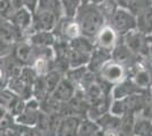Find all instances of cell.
Wrapping results in <instances>:
<instances>
[{
    "instance_id": "1",
    "label": "cell",
    "mask_w": 152,
    "mask_h": 136,
    "mask_svg": "<svg viewBox=\"0 0 152 136\" xmlns=\"http://www.w3.org/2000/svg\"><path fill=\"white\" fill-rule=\"evenodd\" d=\"M74 18L80 25L83 36L92 40H94L98 32L107 24L98 6L91 2L82 4Z\"/></svg>"
},
{
    "instance_id": "2",
    "label": "cell",
    "mask_w": 152,
    "mask_h": 136,
    "mask_svg": "<svg viewBox=\"0 0 152 136\" xmlns=\"http://www.w3.org/2000/svg\"><path fill=\"white\" fill-rule=\"evenodd\" d=\"M121 40L127 48L139 57H148L151 53L150 50L152 48V36H148L137 30L127 33Z\"/></svg>"
},
{
    "instance_id": "3",
    "label": "cell",
    "mask_w": 152,
    "mask_h": 136,
    "mask_svg": "<svg viewBox=\"0 0 152 136\" xmlns=\"http://www.w3.org/2000/svg\"><path fill=\"white\" fill-rule=\"evenodd\" d=\"M108 25H110L121 38L126 35L127 33L136 30V17L127 8H118L116 13L108 20Z\"/></svg>"
},
{
    "instance_id": "4",
    "label": "cell",
    "mask_w": 152,
    "mask_h": 136,
    "mask_svg": "<svg viewBox=\"0 0 152 136\" xmlns=\"http://www.w3.org/2000/svg\"><path fill=\"white\" fill-rule=\"evenodd\" d=\"M96 77L114 86L128 77V74L125 66L110 59L102 66V68L96 74Z\"/></svg>"
},
{
    "instance_id": "5",
    "label": "cell",
    "mask_w": 152,
    "mask_h": 136,
    "mask_svg": "<svg viewBox=\"0 0 152 136\" xmlns=\"http://www.w3.org/2000/svg\"><path fill=\"white\" fill-rule=\"evenodd\" d=\"M52 32L55 34L56 39L64 40L67 42H70L82 35L80 25L75 20V18H66V17L59 20Z\"/></svg>"
},
{
    "instance_id": "6",
    "label": "cell",
    "mask_w": 152,
    "mask_h": 136,
    "mask_svg": "<svg viewBox=\"0 0 152 136\" xmlns=\"http://www.w3.org/2000/svg\"><path fill=\"white\" fill-rule=\"evenodd\" d=\"M121 39V38L115 32L114 28L110 25L106 24L98 32L93 41H94V45L96 48H100V49L111 52L115 49V47L118 44Z\"/></svg>"
},
{
    "instance_id": "7",
    "label": "cell",
    "mask_w": 152,
    "mask_h": 136,
    "mask_svg": "<svg viewBox=\"0 0 152 136\" xmlns=\"http://www.w3.org/2000/svg\"><path fill=\"white\" fill-rule=\"evenodd\" d=\"M60 18H58L55 14L49 13L47 10L37 9L33 13V24H32V33L38 31H49L52 32L55 26L57 25Z\"/></svg>"
},
{
    "instance_id": "8",
    "label": "cell",
    "mask_w": 152,
    "mask_h": 136,
    "mask_svg": "<svg viewBox=\"0 0 152 136\" xmlns=\"http://www.w3.org/2000/svg\"><path fill=\"white\" fill-rule=\"evenodd\" d=\"M14 25L17 27L23 36L27 40L28 35L32 33V24H33V14L27 10L26 8L22 7L18 10H15L14 14L8 18Z\"/></svg>"
},
{
    "instance_id": "9",
    "label": "cell",
    "mask_w": 152,
    "mask_h": 136,
    "mask_svg": "<svg viewBox=\"0 0 152 136\" xmlns=\"http://www.w3.org/2000/svg\"><path fill=\"white\" fill-rule=\"evenodd\" d=\"M146 91L140 89L131 78L127 77L124 81H121V83H118V84L113 86V89H111V97H113V100H121V99H125V97H129V95L143 93V92H146Z\"/></svg>"
},
{
    "instance_id": "10",
    "label": "cell",
    "mask_w": 152,
    "mask_h": 136,
    "mask_svg": "<svg viewBox=\"0 0 152 136\" xmlns=\"http://www.w3.org/2000/svg\"><path fill=\"white\" fill-rule=\"evenodd\" d=\"M0 39L5 40L6 42L12 44L26 40L23 34L17 30V27L10 22V20L4 17H0Z\"/></svg>"
},
{
    "instance_id": "11",
    "label": "cell",
    "mask_w": 152,
    "mask_h": 136,
    "mask_svg": "<svg viewBox=\"0 0 152 136\" xmlns=\"http://www.w3.org/2000/svg\"><path fill=\"white\" fill-rule=\"evenodd\" d=\"M82 119V117L77 115L63 117L56 132V136H77Z\"/></svg>"
},
{
    "instance_id": "12",
    "label": "cell",
    "mask_w": 152,
    "mask_h": 136,
    "mask_svg": "<svg viewBox=\"0 0 152 136\" xmlns=\"http://www.w3.org/2000/svg\"><path fill=\"white\" fill-rule=\"evenodd\" d=\"M12 55L22 66L31 65L33 61V47L27 40L19 41L14 44Z\"/></svg>"
},
{
    "instance_id": "13",
    "label": "cell",
    "mask_w": 152,
    "mask_h": 136,
    "mask_svg": "<svg viewBox=\"0 0 152 136\" xmlns=\"http://www.w3.org/2000/svg\"><path fill=\"white\" fill-rule=\"evenodd\" d=\"M110 59H111V52L95 47L94 50L92 51L91 56H90V60L86 65V68L89 71L96 75L102 68V66Z\"/></svg>"
},
{
    "instance_id": "14",
    "label": "cell",
    "mask_w": 152,
    "mask_h": 136,
    "mask_svg": "<svg viewBox=\"0 0 152 136\" xmlns=\"http://www.w3.org/2000/svg\"><path fill=\"white\" fill-rule=\"evenodd\" d=\"M76 93V87L75 85L70 82L68 78H66L65 76L63 79L59 82V84L57 85V87L55 89V91L51 93V95L57 99L60 102H68L72 97L75 95Z\"/></svg>"
},
{
    "instance_id": "15",
    "label": "cell",
    "mask_w": 152,
    "mask_h": 136,
    "mask_svg": "<svg viewBox=\"0 0 152 136\" xmlns=\"http://www.w3.org/2000/svg\"><path fill=\"white\" fill-rule=\"evenodd\" d=\"M27 41L34 48H45V47H53L56 42V36L53 32L49 31H38L33 32L28 35Z\"/></svg>"
},
{
    "instance_id": "16",
    "label": "cell",
    "mask_w": 152,
    "mask_h": 136,
    "mask_svg": "<svg viewBox=\"0 0 152 136\" xmlns=\"http://www.w3.org/2000/svg\"><path fill=\"white\" fill-rule=\"evenodd\" d=\"M6 87L23 100H27L28 97H32V86L25 84L18 76L9 78Z\"/></svg>"
},
{
    "instance_id": "17",
    "label": "cell",
    "mask_w": 152,
    "mask_h": 136,
    "mask_svg": "<svg viewBox=\"0 0 152 136\" xmlns=\"http://www.w3.org/2000/svg\"><path fill=\"white\" fill-rule=\"evenodd\" d=\"M136 30L139 32L152 36V6L146 7L136 16Z\"/></svg>"
},
{
    "instance_id": "18",
    "label": "cell",
    "mask_w": 152,
    "mask_h": 136,
    "mask_svg": "<svg viewBox=\"0 0 152 136\" xmlns=\"http://www.w3.org/2000/svg\"><path fill=\"white\" fill-rule=\"evenodd\" d=\"M132 134L136 136H152V119L136 113Z\"/></svg>"
},
{
    "instance_id": "19",
    "label": "cell",
    "mask_w": 152,
    "mask_h": 136,
    "mask_svg": "<svg viewBox=\"0 0 152 136\" xmlns=\"http://www.w3.org/2000/svg\"><path fill=\"white\" fill-rule=\"evenodd\" d=\"M38 113L39 110H32V109H26L25 108L19 115L13 117V120L14 123L18 126L33 128V127H35L37 121H38Z\"/></svg>"
},
{
    "instance_id": "20",
    "label": "cell",
    "mask_w": 152,
    "mask_h": 136,
    "mask_svg": "<svg viewBox=\"0 0 152 136\" xmlns=\"http://www.w3.org/2000/svg\"><path fill=\"white\" fill-rule=\"evenodd\" d=\"M100 129H118L121 127V117L113 115L111 112H107L98 118L94 121Z\"/></svg>"
},
{
    "instance_id": "21",
    "label": "cell",
    "mask_w": 152,
    "mask_h": 136,
    "mask_svg": "<svg viewBox=\"0 0 152 136\" xmlns=\"http://www.w3.org/2000/svg\"><path fill=\"white\" fill-rule=\"evenodd\" d=\"M69 45L70 49L80 52H84V53H88V55H91L95 48L94 41L92 39L86 38V36H83V35L78 36L77 39L73 40V41H70Z\"/></svg>"
},
{
    "instance_id": "22",
    "label": "cell",
    "mask_w": 152,
    "mask_h": 136,
    "mask_svg": "<svg viewBox=\"0 0 152 136\" xmlns=\"http://www.w3.org/2000/svg\"><path fill=\"white\" fill-rule=\"evenodd\" d=\"M60 101L52 97L51 94H47L41 101H40V110L43 111L47 115H52V113H59L60 108H61Z\"/></svg>"
},
{
    "instance_id": "23",
    "label": "cell",
    "mask_w": 152,
    "mask_h": 136,
    "mask_svg": "<svg viewBox=\"0 0 152 136\" xmlns=\"http://www.w3.org/2000/svg\"><path fill=\"white\" fill-rule=\"evenodd\" d=\"M52 65H53V60H50L45 57H41V56H37L34 57L30 66H32V68L35 71L38 76H45L48 71L52 69Z\"/></svg>"
},
{
    "instance_id": "24",
    "label": "cell",
    "mask_w": 152,
    "mask_h": 136,
    "mask_svg": "<svg viewBox=\"0 0 152 136\" xmlns=\"http://www.w3.org/2000/svg\"><path fill=\"white\" fill-rule=\"evenodd\" d=\"M65 76L61 71H57V69H50L43 76V79H45V89H47V92L51 94L55 89L57 87V85L59 84V82L63 79V77Z\"/></svg>"
},
{
    "instance_id": "25",
    "label": "cell",
    "mask_w": 152,
    "mask_h": 136,
    "mask_svg": "<svg viewBox=\"0 0 152 136\" xmlns=\"http://www.w3.org/2000/svg\"><path fill=\"white\" fill-rule=\"evenodd\" d=\"M90 56L91 55L70 49L69 55H68V66H69V68H77V67L86 66L90 60Z\"/></svg>"
},
{
    "instance_id": "26",
    "label": "cell",
    "mask_w": 152,
    "mask_h": 136,
    "mask_svg": "<svg viewBox=\"0 0 152 136\" xmlns=\"http://www.w3.org/2000/svg\"><path fill=\"white\" fill-rule=\"evenodd\" d=\"M37 9H42V10H47L49 13L55 14L58 18L64 17L60 0H39Z\"/></svg>"
},
{
    "instance_id": "27",
    "label": "cell",
    "mask_w": 152,
    "mask_h": 136,
    "mask_svg": "<svg viewBox=\"0 0 152 136\" xmlns=\"http://www.w3.org/2000/svg\"><path fill=\"white\" fill-rule=\"evenodd\" d=\"M83 95H84V99L86 100L88 103L93 104V103H95L96 101H99V100H100L103 95H106V94H103L101 87L99 86V84H98L96 81H95V83L91 84L90 86H88L85 90L83 91Z\"/></svg>"
},
{
    "instance_id": "28",
    "label": "cell",
    "mask_w": 152,
    "mask_h": 136,
    "mask_svg": "<svg viewBox=\"0 0 152 136\" xmlns=\"http://www.w3.org/2000/svg\"><path fill=\"white\" fill-rule=\"evenodd\" d=\"M63 15L66 18H74L80 6L82 5L81 0H60Z\"/></svg>"
},
{
    "instance_id": "29",
    "label": "cell",
    "mask_w": 152,
    "mask_h": 136,
    "mask_svg": "<svg viewBox=\"0 0 152 136\" xmlns=\"http://www.w3.org/2000/svg\"><path fill=\"white\" fill-rule=\"evenodd\" d=\"M88 71L86 66H83V67H77V68H69L68 71H66L65 74V77L68 78L73 84L75 85L76 90L78 89V86L81 84L83 79V76L85 75V73Z\"/></svg>"
},
{
    "instance_id": "30",
    "label": "cell",
    "mask_w": 152,
    "mask_h": 136,
    "mask_svg": "<svg viewBox=\"0 0 152 136\" xmlns=\"http://www.w3.org/2000/svg\"><path fill=\"white\" fill-rule=\"evenodd\" d=\"M98 8H99L100 13L102 14L106 23H108V20L111 18V16L116 13V10L119 8V6L116 4L115 0H106V1L101 2L100 5H98Z\"/></svg>"
},
{
    "instance_id": "31",
    "label": "cell",
    "mask_w": 152,
    "mask_h": 136,
    "mask_svg": "<svg viewBox=\"0 0 152 136\" xmlns=\"http://www.w3.org/2000/svg\"><path fill=\"white\" fill-rule=\"evenodd\" d=\"M99 129L98 125L90 120L89 118H84L81 121V125H80V128H78V133H77V136H93L96 130Z\"/></svg>"
},
{
    "instance_id": "32",
    "label": "cell",
    "mask_w": 152,
    "mask_h": 136,
    "mask_svg": "<svg viewBox=\"0 0 152 136\" xmlns=\"http://www.w3.org/2000/svg\"><path fill=\"white\" fill-rule=\"evenodd\" d=\"M47 94H49V93L47 92V89H45L43 76H38V78L35 79V82L32 85V97H34L35 99H38L39 101H41Z\"/></svg>"
},
{
    "instance_id": "33",
    "label": "cell",
    "mask_w": 152,
    "mask_h": 136,
    "mask_svg": "<svg viewBox=\"0 0 152 136\" xmlns=\"http://www.w3.org/2000/svg\"><path fill=\"white\" fill-rule=\"evenodd\" d=\"M18 77L20 78L25 84L32 86L33 83L35 82V79L38 78V74H37L35 71L32 68V66L26 65V66H23V67H22Z\"/></svg>"
},
{
    "instance_id": "34",
    "label": "cell",
    "mask_w": 152,
    "mask_h": 136,
    "mask_svg": "<svg viewBox=\"0 0 152 136\" xmlns=\"http://www.w3.org/2000/svg\"><path fill=\"white\" fill-rule=\"evenodd\" d=\"M149 6H150V2H148L146 0H131L127 5V9L136 17L141 12H143Z\"/></svg>"
},
{
    "instance_id": "35",
    "label": "cell",
    "mask_w": 152,
    "mask_h": 136,
    "mask_svg": "<svg viewBox=\"0 0 152 136\" xmlns=\"http://www.w3.org/2000/svg\"><path fill=\"white\" fill-rule=\"evenodd\" d=\"M109 112H111L113 115H115V116H117V117H121V116H124V115H126L127 110H126V105H125L124 100H123V99H121V100H113Z\"/></svg>"
},
{
    "instance_id": "36",
    "label": "cell",
    "mask_w": 152,
    "mask_h": 136,
    "mask_svg": "<svg viewBox=\"0 0 152 136\" xmlns=\"http://www.w3.org/2000/svg\"><path fill=\"white\" fill-rule=\"evenodd\" d=\"M14 14L10 0H0V17L9 18Z\"/></svg>"
},
{
    "instance_id": "37",
    "label": "cell",
    "mask_w": 152,
    "mask_h": 136,
    "mask_svg": "<svg viewBox=\"0 0 152 136\" xmlns=\"http://www.w3.org/2000/svg\"><path fill=\"white\" fill-rule=\"evenodd\" d=\"M14 44L12 43H8L5 40L0 39V59L5 58L8 55H10L13 52Z\"/></svg>"
},
{
    "instance_id": "38",
    "label": "cell",
    "mask_w": 152,
    "mask_h": 136,
    "mask_svg": "<svg viewBox=\"0 0 152 136\" xmlns=\"http://www.w3.org/2000/svg\"><path fill=\"white\" fill-rule=\"evenodd\" d=\"M25 108L32 110H40V101L34 97H28L27 100H25Z\"/></svg>"
},
{
    "instance_id": "39",
    "label": "cell",
    "mask_w": 152,
    "mask_h": 136,
    "mask_svg": "<svg viewBox=\"0 0 152 136\" xmlns=\"http://www.w3.org/2000/svg\"><path fill=\"white\" fill-rule=\"evenodd\" d=\"M39 0H23V6L26 8L27 10H30L32 14L34 13L38 8Z\"/></svg>"
},
{
    "instance_id": "40",
    "label": "cell",
    "mask_w": 152,
    "mask_h": 136,
    "mask_svg": "<svg viewBox=\"0 0 152 136\" xmlns=\"http://www.w3.org/2000/svg\"><path fill=\"white\" fill-rule=\"evenodd\" d=\"M8 116H9V111H8V109H7L4 104L0 103V124L2 123Z\"/></svg>"
},
{
    "instance_id": "41",
    "label": "cell",
    "mask_w": 152,
    "mask_h": 136,
    "mask_svg": "<svg viewBox=\"0 0 152 136\" xmlns=\"http://www.w3.org/2000/svg\"><path fill=\"white\" fill-rule=\"evenodd\" d=\"M23 136H43L42 133H40L37 128H27V129L23 133Z\"/></svg>"
},
{
    "instance_id": "42",
    "label": "cell",
    "mask_w": 152,
    "mask_h": 136,
    "mask_svg": "<svg viewBox=\"0 0 152 136\" xmlns=\"http://www.w3.org/2000/svg\"><path fill=\"white\" fill-rule=\"evenodd\" d=\"M102 132H103V136H123L118 129H104Z\"/></svg>"
},
{
    "instance_id": "43",
    "label": "cell",
    "mask_w": 152,
    "mask_h": 136,
    "mask_svg": "<svg viewBox=\"0 0 152 136\" xmlns=\"http://www.w3.org/2000/svg\"><path fill=\"white\" fill-rule=\"evenodd\" d=\"M7 136H23V134L15 127H9L7 129Z\"/></svg>"
},
{
    "instance_id": "44",
    "label": "cell",
    "mask_w": 152,
    "mask_h": 136,
    "mask_svg": "<svg viewBox=\"0 0 152 136\" xmlns=\"http://www.w3.org/2000/svg\"><path fill=\"white\" fill-rule=\"evenodd\" d=\"M10 1H12V7H13L14 12L24 7L23 6V0H10Z\"/></svg>"
},
{
    "instance_id": "45",
    "label": "cell",
    "mask_w": 152,
    "mask_h": 136,
    "mask_svg": "<svg viewBox=\"0 0 152 136\" xmlns=\"http://www.w3.org/2000/svg\"><path fill=\"white\" fill-rule=\"evenodd\" d=\"M115 1L121 8H127V0H115Z\"/></svg>"
},
{
    "instance_id": "46",
    "label": "cell",
    "mask_w": 152,
    "mask_h": 136,
    "mask_svg": "<svg viewBox=\"0 0 152 136\" xmlns=\"http://www.w3.org/2000/svg\"><path fill=\"white\" fill-rule=\"evenodd\" d=\"M103 1H106V0H91V4H93V5H100L101 2H103Z\"/></svg>"
},
{
    "instance_id": "47",
    "label": "cell",
    "mask_w": 152,
    "mask_h": 136,
    "mask_svg": "<svg viewBox=\"0 0 152 136\" xmlns=\"http://www.w3.org/2000/svg\"><path fill=\"white\" fill-rule=\"evenodd\" d=\"M93 136H103V132H102V129L99 128V129L96 130L94 134H93Z\"/></svg>"
},
{
    "instance_id": "48",
    "label": "cell",
    "mask_w": 152,
    "mask_h": 136,
    "mask_svg": "<svg viewBox=\"0 0 152 136\" xmlns=\"http://www.w3.org/2000/svg\"><path fill=\"white\" fill-rule=\"evenodd\" d=\"M0 136H7V129L0 128Z\"/></svg>"
},
{
    "instance_id": "49",
    "label": "cell",
    "mask_w": 152,
    "mask_h": 136,
    "mask_svg": "<svg viewBox=\"0 0 152 136\" xmlns=\"http://www.w3.org/2000/svg\"><path fill=\"white\" fill-rule=\"evenodd\" d=\"M82 4H88V2H91V0H81Z\"/></svg>"
},
{
    "instance_id": "50",
    "label": "cell",
    "mask_w": 152,
    "mask_h": 136,
    "mask_svg": "<svg viewBox=\"0 0 152 136\" xmlns=\"http://www.w3.org/2000/svg\"><path fill=\"white\" fill-rule=\"evenodd\" d=\"M146 1H148V2H150V5H151V0H146Z\"/></svg>"
},
{
    "instance_id": "51",
    "label": "cell",
    "mask_w": 152,
    "mask_h": 136,
    "mask_svg": "<svg viewBox=\"0 0 152 136\" xmlns=\"http://www.w3.org/2000/svg\"><path fill=\"white\" fill-rule=\"evenodd\" d=\"M129 1H131V0H127V5H128V2H129Z\"/></svg>"
},
{
    "instance_id": "52",
    "label": "cell",
    "mask_w": 152,
    "mask_h": 136,
    "mask_svg": "<svg viewBox=\"0 0 152 136\" xmlns=\"http://www.w3.org/2000/svg\"><path fill=\"white\" fill-rule=\"evenodd\" d=\"M151 6H152V0H151Z\"/></svg>"
}]
</instances>
